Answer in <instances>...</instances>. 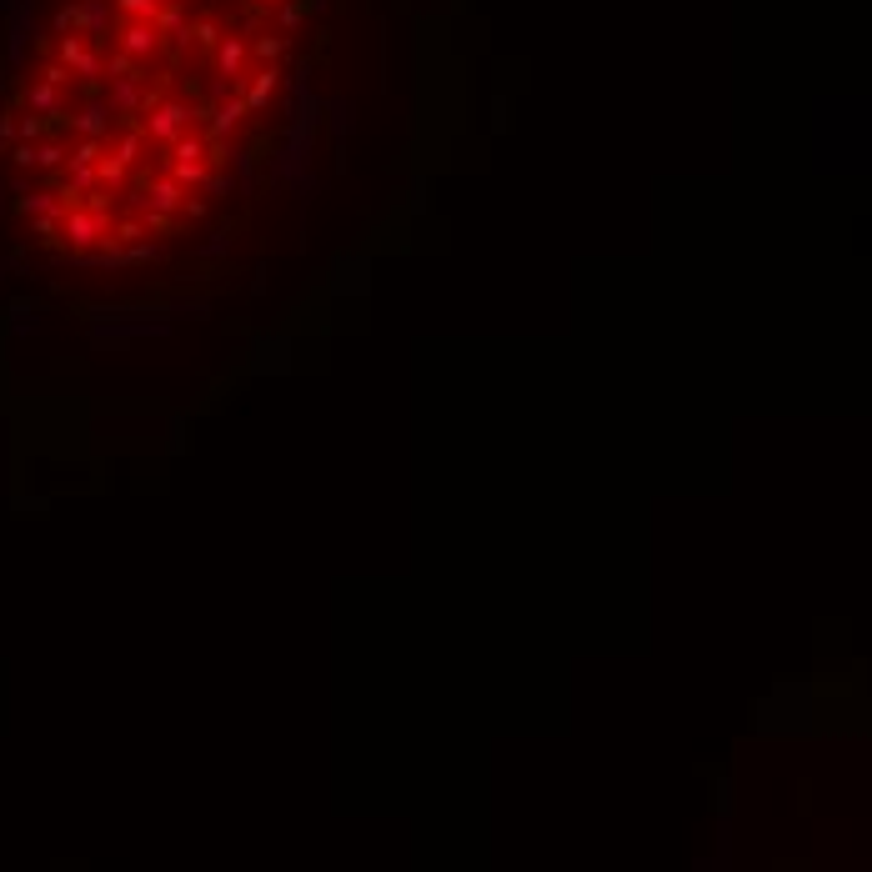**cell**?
I'll use <instances>...</instances> for the list:
<instances>
[{"mask_svg":"<svg viewBox=\"0 0 872 872\" xmlns=\"http://www.w3.org/2000/svg\"><path fill=\"white\" fill-rule=\"evenodd\" d=\"M306 0H41L0 91V221L56 271L196 251L261 161Z\"/></svg>","mask_w":872,"mask_h":872,"instance_id":"1","label":"cell"}]
</instances>
